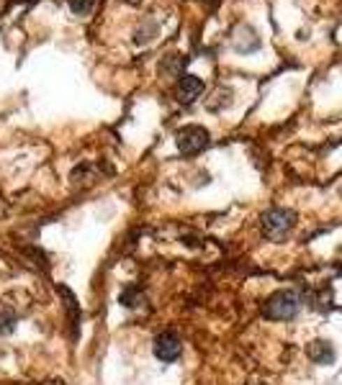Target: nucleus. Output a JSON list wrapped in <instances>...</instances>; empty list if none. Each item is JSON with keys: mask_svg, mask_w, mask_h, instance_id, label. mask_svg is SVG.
<instances>
[{"mask_svg": "<svg viewBox=\"0 0 342 385\" xmlns=\"http://www.w3.org/2000/svg\"><path fill=\"white\" fill-rule=\"evenodd\" d=\"M299 296L291 291H276L273 296H268L263 303V316L265 319H271V321H288V319H294L299 314Z\"/></svg>", "mask_w": 342, "mask_h": 385, "instance_id": "f257e3e1", "label": "nucleus"}, {"mask_svg": "<svg viewBox=\"0 0 342 385\" xmlns=\"http://www.w3.org/2000/svg\"><path fill=\"white\" fill-rule=\"evenodd\" d=\"M296 226V213L288 208H271L263 213V234L268 239H283Z\"/></svg>", "mask_w": 342, "mask_h": 385, "instance_id": "f03ea898", "label": "nucleus"}, {"mask_svg": "<svg viewBox=\"0 0 342 385\" xmlns=\"http://www.w3.org/2000/svg\"><path fill=\"white\" fill-rule=\"evenodd\" d=\"M208 147V131L204 126H185L178 131V150L183 154H199Z\"/></svg>", "mask_w": 342, "mask_h": 385, "instance_id": "7ed1b4c3", "label": "nucleus"}, {"mask_svg": "<svg viewBox=\"0 0 342 385\" xmlns=\"http://www.w3.org/2000/svg\"><path fill=\"white\" fill-rule=\"evenodd\" d=\"M183 352V344H180V339L178 334L173 331H162L155 337V354H157V360L162 362H176Z\"/></svg>", "mask_w": 342, "mask_h": 385, "instance_id": "20e7f679", "label": "nucleus"}, {"mask_svg": "<svg viewBox=\"0 0 342 385\" xmlns=\"http://www.w3.org/2000/svg\"><path fill=\"white\" fill-rule=\"evenodd\" d=\"M204 93V80L196 78V75H183L180 82H178V98L183 103H193L199 95Z\"/></svg>", "mask_w": 342, "mask_h": 385, "instance_id": "39448f33", "label": "nucleus"}, {"mask_svg": "<svg viewBox=\"0 0 342 385\" xmlns=\"http://www.w3.org/2000/svg\"><path fill=\"white\" fill-rule=\"evenodd\" d=\"M306 354H309L317 365H329V362H334V347L329 344V342H325V339H314L309 344V349H306Z\"/></svg>", "mask_w": 342, "mask_h": 385, "instance_id": "423d86ee", "label": "nucleus"}, {"mask_svg": "<svg viewBox=\"0 0 342 385\" xmlns=\"http://www.w3.org/2000/svg\"><path fill=\"white\" fill-rule=\"evenodd\" d=\"M57 293L64 298V308H67V316H70V326H72V337H78L80 331V308H78V300H75V296H72L70 288H64V285H59L57 288Z\"/></svg>", "mask_w": 342, "mask_h": 385, "instance_id": "0eeeda50", "label": "nucleus"}, {"mask_svg": "<svg viewBox=\"0 0 342 385\" xmlns=\"http://www.w3.org/2000/svg\"><path fill=\"white\" fill-rule=\"evenodd\" d=\"M16 324H18L16 311L3 303V306H0V334H10V331L16 329Z\"/></svg>", "mask_w": 342, "mask_h": 385, "instance_id": "6e6552de", "label": "nucleus"}, {"mask_svg": "<svg viewBox=\"0 0 342 385\" xmlns=\"http://www.w3.org/2000/svg\"><path fill=\"white\" fill-rule=\"evenodd\" d=\"M121 303L127 308H136V306H142L144 303V296L142 291L136 288V285H129V288H124V293H121Z\"/></svg>", "mask_w": 342, "mask_h": 385, "instance_id": "1a4fd4ad", "label": "nucleus"}, {"mask_svg": "<svg viewBox=\"0 0 342 385\" xmlns=\"http://www.w3.org/2000/svg\"><path fill=\"white\" fill-rule=\"evenodd\" d=\"M70 8L75 13H88L93 8V0H70Z\"/></svg>", "mask_w": 342, "mask_h": 385, "instance_id": "9d476101", "label": "nucleus"}]
</instances>
